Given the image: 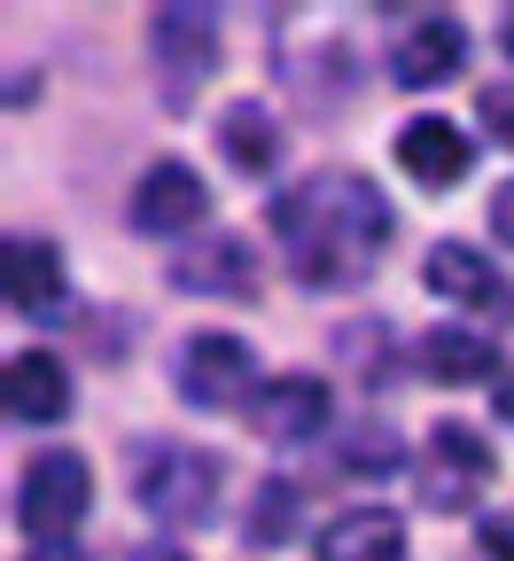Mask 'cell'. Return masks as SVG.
<instances>
[{"label": "cell", "mask_w": 514, "mask_h": 561, "mask_svg": "<svg viewBox=\"0 0 514 561\" xmlns=\"http://www.w3.org/2000/svg\"><path fill=\"white\" fill-rule=\"evenodd\" d=\"M390 234H398L390 195L351 164L312 172L273 203V242L305 289H358V280H375V265L390 257Z\"/></svg>", "instance_id": "1"}, {"label": "cell", "mask_w": 514, "mask_h": 561, "mask_svg": "<svg viewBox=\"0 0 514 561\" xmlns=\"http://www.w3.org/2000/svg\"><path fill=\"white\" fill-rule=\"evenodd\" d=\"M218 491H227V460H210V453H195V445H172V437L133 445V500L149 507L164 530L210 523Z\"/></svg>", "instance_id": "2"}, {"label": "cell", "mask_w": 514, "mask_h": 561, "mask_svg": "<svg viewBox=\"0 0 514 561\" xmlns=\"http://www.w3.org/2000/svg\"><path fill=\"white\" fill-rule=\"evenodd\" d=\"M149 62H157V87H164V110H195L203 79L218 70V16L210 9H157L149 16Z\"/></svg>", "instance_id": "3"}, {"label": "cell", "mask_w": 514, "mask_h": 561, "mask_svg": "<svg viewBox=\"0 0 514 561\" xmlns=\"http://www.w3.org/2000/svg\"><path fill=\"white\" fill-rule=\"evenodd\" d=\"M172 382H180V398L203 405V413H235V405L258 398V359H250L242 335L203 328V335H180V351H172Z\"/></svg>", "instance_id": "4"}, {"label": "cell", "mask_w": 514, "mask_h": 561, "mask_svg": "<svg viewBox=\"0 0 514 561\" xmlns=\"http://www.w3.org/2000/svg\"><path fill=\"white\" fill-rule=\"evenodd\" d=\"M87 507H94V468L79 453H39L24 468V483H16V523L39 546H62L70 530L87 523Z\"/></svg>", "instance_id": "5"}, {"label": "cell", "mask_w": 514, "mask_h": 561, "mask_svg": "<svg viewBox=\"0 0 514 561\" xmlns=\"http://www.w3.org/2000/svg\"><path fill=\"white\" fill-rule=\"evenodd\" d=\"M491 445L468 430V421H436L429 430V476H421V500L436 515H468L483 500V483H491Z\"/></svg>", "instance_id": "6"}, {"label": "cell", "mask_w": 514, "mask_h": 561, "mask_svg": "<svg viewBox=\"0 0 514 561\" xmlns=\"http://www.w3.org/2000/svg\"><path fill=\"white\" fill-rule=\"evenodd\" d=\"M421 280L445 305H460V312H483L491 328H514V280L483 257V250H468V242H436L429 250V265H421Z\"/></svg>", "instance_id": "7"}, {"label": "cell", "mask_w": 514, "mask_h": 561, "mask_svg": "<svg viewBox=\"0 0 514 561\" xmlns=\"http://www.w3.org/2000/svg\"><path fill=\"white\" fill-rule=\"evenodd\" d=\"M203 219H210V187H203L195 164L157 157L149 172H140V187H133V227H140V234H195ZM203 234H210V227H203Z\"/></svg>", "instance_id": "8"}, {"label": "cell", "mask_w": 514, "mask_h": 561, "mask_svg": "<svg viewBox=\"0 0 514 561\" xmlns=\"http://www.w3.org/2000/svg\"><path fill=\"white\" fill-rule=\"evenodd\" d=\"M335 421V398H328V382L320 375H273L258 398H250V430L265 437V445H305V437H320Z\"/></svg>", "instance_id": "9"}, {"label": "cell", "mask_w": 514, "mask_h": 561, "mask_svg": "<svg viewBox=\"0 0 514 561\" xmlns=\"http://www.w3.org/2000/svg\"><path fill=\"white\" fill-rule=\"evenodd\" d=\"M172 289L250 305V297H258V250H250V242H235V234H203L195 250H180V257H172Z\"/></svg>", "instance_id": "10"}, {"label": "cell", "mask_w": 514, "mask_h": 561, "mask_svg": "<svg viewBox=\"0 0 514 561\" xmlns=\"http://www.w3.org/2000/svg\"><path fill=\"white\" fill-rule=\"evenodd\" d=\"M398 164L413 187H460L476 172V140L453 125V117H413L398 133Z\"/></svg>", "instance_id": "11"}, {"label": "cell", "mask_w": 514, "mask_h": 561, "mask_svg": "<svg viewBox=\"0 0 514 561\" xmlns=\"http://www.w3.org/2000/svg\"><path fill=\"white\" fill-rule=\"evenodd\" d=\"M460 62H468L460 16H421V24L398 32V47H390V79H398V87H445Z\"/></svg>", "instance_id": "12"}, {"label": "cell", "mask_w": 514, "mask_h": 561, "mask_svg": "<svg viewBox=\"0 0 514 561\" xmlns=\"http://www.w3.org/2000/svg\"><path fill=\"white\" fill-rule=\"evenodd\" d=\"M0 398H9V421H32V430H47V421L70 413V375L55 351H16L9 375H0Z\"/></svg>", "instance_id": "13"}, {"label": "cell", "mask_w": 514, "mask_h": 561, "mask_svg": "<svg viewBox=\"0 0 514 561\" xmlns=\"http://www.w3.org/2000/svg\"><path fill=\"white\" fill-rule=\"evenodd\" d=\"M0 289H9L16 312H62V250L32 242V234H9V250H0Z\"/></svg>", "instance_id": "14"}, {"label": "cell", "mask_w": 514, "mask_h": 561, "mask_svg": "<svg viewBox=\"0 0 514 561\" xmlns=\"http://www.w3.org/2000/svg\"><path fill=\"white\" fill-rule=\"evenodd\" d=\"M312 561H406V523L382 507H351L312 538Z\"/></svg>", "instance_id": "15"}, {"label": "cell", "mask_w": 514, "mask_h": 561, "mask_svg": "<svg viewBox=\"0 0 514 561\" xmlns=\"http://www.w3.org/2000/svg\"><path fill=\"white\" fill-rule=\"evenodd\" d=\"M218 157H227L242 180H265L281 164V125L265 102H235L227 117H218Z\"/></svg>", "instance_id": "16"}, {"label": "cell", "mask_w": 514, "mask_h": 561, "mask_svg": "<svg viewBox=\"0 0 514 561\" xmlns=\"http://www.w3.org/2000/svg\"><path fill=\"white\" fill-rule=\"evenodd\" d=\"M421 375H429V382H453V390H460V382H491V375H499V351H491L476 328H429V335H421Z\"/></svg>", "instance_id": "17"}, {"label": "cell", "mask_w": 514, "mask_h": 561, "mask_svg": "<svg viewBox=\"0 0 514 561\" xmlns=\"http://www.w3.org/2000/svg\"><path fill=\"white\" fill-rule=\"evenodd\" d=\"M398 468V430L390 421H366V430L343 445V476H390Z\"/></svg>", "instance_id": "18"}, {"label": "cell", "mask_w": 514, "mask_h": 561, "mask_svg": "<svg viewBox=\"0 0 514 561\" xmlns=\"http://www.w3.org/2000/svg\"><path fill=\"white\" fill-rule=\"evenodd\" d=\"M288 523H297V483H265L258 491V507H250V546H281L288 538Z\"/></svg>", "instance_id": "19"}, {"label": "cell", "mask_w": 514, "mask_h": 561, "mask_svg": "<svg viewBox=\"0 0 514 561\" xmlns=\"http://www.w3.org/2000/svg\"><path fill=\"white\" fill-rule=\"evenodd\" d=\"M483 133L514 149V87H491V94H483Z\"/></svg>", "instance_id": "20"}, {"label": "cell", "mask_w": 514, "mask_h": 561, "mask_svg": "<svg viewBox=\"0 0 514 561\" xmlns=\"http://www.w3.org/2000/svg\"><path fill=\"white\" fill-rule=\"evenodd\" d=\"M476 561H514V523H506V515H491V523L476 530Z\"/></svg>", "instance_id": "21"}, {"label": "cell", "mask_w": 514, "mask_h": 561, "mask_svg": "<svg viewBox=\"0 0 514 561\" xmlns=\"http://www.w3.org/2000/svg\"><path fill=\"white\" fill-rule=\"evenodd\" d=\"M491 234H499V242L514 250V180H506V187L491 195Z\"/></svg>", "instance_id": "22"}, {"label": "cell", "mask_w": 514, "mask_h": 561, "mask_svg": "<svg viewBox=\"0 0 514 561\" xmlns=\"http://www.w3.org/2000/svg\"><path fill=\"white\" fill-rule=\"evenodd\" d=\"M24 561H87V553H79V546H70V538H62V546H32Z\"/></svg>", "instance_id": "23"}, {"label": "cell", "mask_w": 514, "mask_h": 561, "mask_svg": "<svg viewBox=\"0 0 514 561\" xmlns=\"http://www.w3.org/2000/svg\"><path fill=\"white\" fill-rule=\"evenodd\" d=\"M133 561H187V553H180V546H140Z\"/></svg>", "instance_id": "24"}, {"label": "cell", "mask_w": 514, "mask_h": 561, "mask_svg": "<svg viewBox=\"0 0 514 561\" xmlns=\"http://www.w3.org/2000/svg\"><path fill=\"white\" fill-rule=\"evenodd\" d=\"M499 421H506V430H514V375L499 382Z\"/></svg>", "instance_id": "25"}, {"label": "cell", "mask_w": 514, "mask_h": 561, "mask_svg": "<svg viewBox=\"0 0 514 561\" xmlns=\"http://www.w3.org/2000/svg\"><path fill=\"white\" fill-rule=\"evenodd\" d=\"M499 47H506V55H514V9H506V24H499Z\"/></svg>", "instance_id": "26"}]
</instances>
